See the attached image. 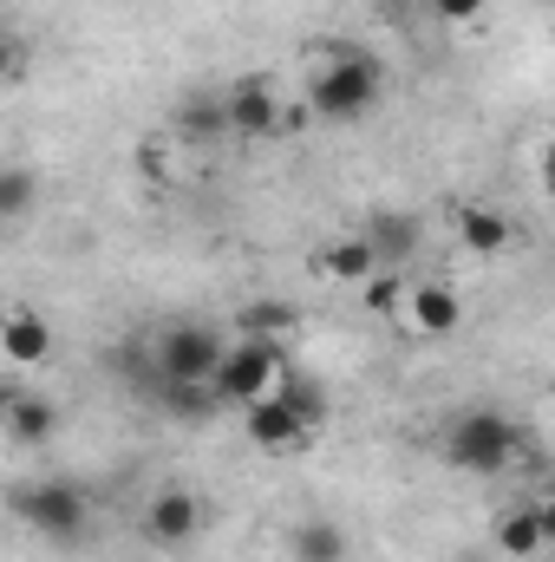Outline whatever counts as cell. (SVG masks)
I'll return each instance as SVG.
<instances>
[{
	"label": "cell",
	"instance_id": "cell-1",
	"mask_svg": "<svg viewBox=\"0 0 555 562\" xmlns=\"http://www.w3.org/2000/svg\"><path fill=\"white\" fill-rule=\"evenodd\" d=\"M380 105V66L366 53H340L307 72V112L320 119H366Z\"/></svg>",
	"mask_w": 555,
	"mask_h": 562
},
{
	"label": "cell",
	"instance_id": "cell-2",
	"mask_svg": "<svg viewBox=\"0 0 555 562\" xmlns=\"http://www.w3.org/2000/svg\"><path fill=\"white\" fill-rule=\"evenodd\" d=\"M517 445H523V431L503 419V413H490V406H477V413H457V419H451V431H444V458H451L457 471H477V477H497V471H510Z\"/></svg>",
	"mask_w": 555,
	"mask_h": 562
},
{
	"label": "cell",
	"instance_id": "cell-3",
	"mask_svg": "<svg viewBox=\"0 0 555 562\" xmlns=\"http://www.w3.org/2000/svg\"><path fill=\"white\" fill-rule=\"evenodd\" d=\"M223 360H229V347H223V334L203 327V321H177V327H163V340H157V373H163V380H196V386H209Z\"/></svg>",
	"mask_w": 555,
	"mask_h": 562
},
{
	"label": "cell",
	"instance_id": "cell-4",
	"mask_svg": "<svg viewBox=\"0 0 555 562\" xmlns=\"http://www.w3.org/2000/svg\"><path fill=\"white\" fill-rule=\"evenodd\" d=\"M216 400L223 406H256V400H269L281 386V353L275 340H242V347H229V360L216 367Z\"/></svg>",
	"mask_w": 555,
	"mask_h": 562
},
{
	"label": "cell",
	"instance_id": "cell-5",
	"mask_svg": "<svg viewBox=\"0 0 555 562\" xmlns=\"http://www.w3.org/2000/svg\"><path fill=\"white\" fill-rule=\"evenodd\" d=\"M13 510H20L39 537H53V543H72V537L86 530V491L66 484V477L33 484V491H13Z\"/></svg>",
	"mask_w": 555,
	"mask_h": 562
},
{
	"label": "cell",
	"instance_id": "cell-6",
	"mask_svg": "<svg viewBox=\"0 0 555 562\" xmlns=\"http://www.w3.org/2000/svg\"><path fill=\"white\" fill-rule=\"evenodd\" d=\"M196 524H203V504H196V491H183V484H163V491L150 497V510H144V537H150L157 550H183V543L196 537Z\"/></svg>",
	"mask_w": 555,
	"mask_h": 562
},
{
	"label": "cell",
	"instance_id": "cell-7",
	"mask_svg": "<svg viewBox=\"0 0 555 562\" xmlns=\"http://www.w3.org/2000/svg\"><path fill=\"white\" fill-rule=\"evenodd\" d=\"M249 413V438L262 445V451H301L307 438H314V425L301 419L281 393H269V400H256V406H242Z\"/></svg>",
	"mask_w": 555,
	"mask_h": 562
},
{
	"label": "cell",
	"instance_id": "cell-8",
	"mask_svg": "<svg viewBox=\"0 0 555 562\" xmlns=\"http://www.w3.org/2000/svg\"><path fill=\"white\" fill-rule=\"evenodd\" d=\"M229 132L236 138H281V99L269 92V79H236V92H229Z\"/></svg>",
	"mask_w": 555,
	"mask_h": 562
},
{
	"label": "cell",
	"instance_id": "cell-9",
	"mask_svg": "<svg viewBox=\"0 0 555 562\" xmlns=\"http://www.w3.org/2000/svg\"><path fill=\"white\" fill-rule=\"evenodd\" d=\"M406 314H412V327L424 334V340H451V334H457V321H464V301H457L444 281H412Z\"/></svg>",
	"mask_w": 555,
	"mask_h": 562
},
{
	"label": "cell",
	"instance_id": "cell-10",
	"mask_svg": "<svg viewBox=\"0 0 555 562\" xmlns=\"http://www.w3.org/2000/svg\"><path fill=\"white\" fill-rule=\"evenodd\" d=\"M170 132H177L183 144L236 138V132H229V99H203V92H196V99H183V105L170 112Z\"/></svg>",
	"mask_w": 555,
	"mask_h": 562
},
{
	"label": "cell",
	"instance_id": "cell-11",
	"mask_svg": "<svg viewBox=\"0 0 555 562\" xmlns=\"http://www.w3.org/2000/svg\"><path fill=\"white\" fill-rule=\"evenodd\" d=\"M0 347H7L13 367H39V360H53V327L33 307H13L7 327H0Z\"/></svg>",
	"mask_w": 555,
	"mask_h": 562
},
{
	"label": "cell",
	"instance_id": "cell-12",
	"mask_svg": "<svg viewBox=\"0 0 555 562\" xmlns=\"http://www.w3.org/2000/svg\"><path fill=\"white\" fill-rule=\"evenodd\" d=\"M510 216L503 210H490V203H464L457 210V243L471 249V256H497V249H510Z\"/></svg>",
	"mask_w": 555,
	"mask_h": 562
},
{
	"label": "cell",
	"instance_id": "cell-13",
	"mask_svg": "<svg viewBox=\"0 0 555 562\" xmlns=\"http://www.w3.org/2000/svg\"><path fill=\"white\" fill-rule=\"evenodd\" d=\"M53 425H59V406H53V400H39V393H13V400H7V438H13L20 451L46 445Z\"/></svg>",
	"mask_w": 555,
	"mask_h": 562
},
{
	"label": "cell",
	"instance_id": "cell-14",
	"mask_svg": "<svg viewBox=\"0 0 555 562\" xmlns=\"http://www.w3.org/2000/svg\"><path fill=\"white\" fill-rule=\"evenodd\" d=\"M360 236L380 249V262H406L418 249V216H406V210H373V216L360 223Z\"/></svg>",
	"mask_w": 555,
	"mask_h": 562
},
{
	"label": "cell",
	"instance_id": "cell-15",
	"mask_svg": "<svg viewBox=\"0 0 555 562\" xmlns=\"http://www.w3.org/2000/svg\"><path fill=\"white\" fill-rule=\"evenodd\" d=\"M314 269L327 281H373L380 276V249H373L366 236H347V243H327V249L314 256Z\"/></svg>",
	"mask_w": 555,
	"mask_h": 562
},
{
	"label": "cell",
	"instance_id": "cell-16",
	"mask_svg": "<svg viewBox=\"0 0 555 562\" xmlns=\"http://www.w3.org/2000/svg\"><path fill=\"white\" fill-rule=\"evenodd\" d=\"M497 550H503V557H543V550H550V543H543V510H536V504L503 510V524H497Z\"/></svg>",
	"mask_w": 555,
	"mask_h": 562
},
{
	"label": "cell",
	"instance_id": "cell-17",
	"mask_svg": "<svg viewBox=\"0 0 555 562\" xmlns=\"http://www.w3.org/2000/svg\"><path fill=\"white\" fill-rule=\"evenodd\" d=\"M294 562H347V530L340 524H301L294 530Z\"/></svg>",
	"mask_w": 555,
	"mask_h": 562
},
{
	"label": "cell",
	"instance_id": "cell-18",
	"mask_svg": "<svg viewBox=\"0 0 555 562\" xmlns=\"http://www.w3.org/2000/svg\"><path fill=\"white\" fill-rule=\"evenodd\" d=\"M249 340H275L294 327V307H281V301H256V307H242V321H236Z\"/></svg>",
	"mask_w": 555,
	"mask_h": 562
},
{
	"label": "cell",
	"instance_id": "cell-19",
	"mask_svg": "<svg viewBox=\"0 0 555 562\" xmlns=\"http://www.w3.org/2000/svg\"><path fill=\"white\" fill-rule=\"evenodd\" d=\"M275 393H281V400H287V406H294V413H301L307 425H320V419H327V393H320L314 380H301V373H281V386H275Z\"/></svg>",
	"mask_w": 555,
	"mask_h": 562
},
{
	"label": "cell",
	"instance_id": "cell-20",
	"mask_svg": "<svg viewBox=\"0 0 555 562\" xmlns=\"http://www.w3.org/2000/svg\"><path fill=\"white\" fill-rule=\"evenodd\" d=\"M26 210H33V170H7V177H0V216L20 223Z\"/></svg>",
	"mask_w": 555,
	"mask_h": 562
},
{
	"label": "cell",
	"instance_id": "cell-21",
	"mask_svg": "<svg viewBox=\"0 0 555 562\" xmlns=\"http://www.w3.org/2000/svg\"><path fill=\"white\" fill-rule=\"evenodd\" d=\"M406 294H412V281L406 276H373L366 281V307H373V314H393Z\"/></svg>",
	"mask_w": 555,
	"mask_h": 562
},
{
	"label": "cell",
	"instance_id": "cell-22",
	"mask_svg": "<svg viewBox=\"0 0 555 562\" xmlns=\"http://www.w3.org/2000/svg\"><path fill=\"white\" fill-rule=\"evenodd\" d=\"M484 0H438V20H477Z\"/></svg>",
	"mask_w": 555,
	"mask_h": 562
},
{
	"label": "cell",
	"instance_id": "cell-23",
	"mask_svg": "<svg viewBox=\"0 0 555 562\" xmlns=\"http://www.w3.org/2000/svg\"><path fill=\"white\" fill-rule=\"evenodd\" d=\"M536 177H543V190H550V203H555V138L543 144V164H536Z\"/></svg>",
	"mask_w": 555,
	"mask_h": 562
},
{
	"label": "cell",
	"instance_id": "cell-24",
	"mask_svg": "<svg viewBox=\"0 0 555 562\" xmlns=\"http://www.w3.org/2000/svg\"><path fill=\"white\" fill-rule=\"evenodd\" d=\"M536 510H543V543H550V550H555V497H543Z\"/></svg>",
	"mask_w": 555,
	"mask_h": 562
}]
</instances>
